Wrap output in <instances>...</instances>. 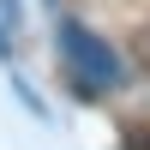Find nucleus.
Returning a JSON list of instances; mask_svg holds the SVG:
<instances>
[{"instance_id": "1", "label": "nucleus", "mask_w": 150, "mask_h": 150, "mask_svg": "<svg viewBox=\"0 0 150 150\" xmlns=\"http://www.w3.org/2000/svg\"><path fill=\"white\" fill-rule=\"evenodd\" d=\"M54 48H60V66H66V78H72L78 96H108V90H120V78H126V72H120V54L90 30V24L60 18V24H54Z\"/></svg>"}, {"instance_id": "2", "label": "nucleus", "mask_w": 150, "mask_h": 150, "mask_svg": "<svg viewBox=\"0 0 150 150\" xmlns=\"http://www.w3.org/2000/svg\"><path fill=\"white\" fill-rule=\"evenodd\" d=\"M0 18H12V30H18V24H24V6H18V0H0Z\"/></svg>"}]
</instances>
